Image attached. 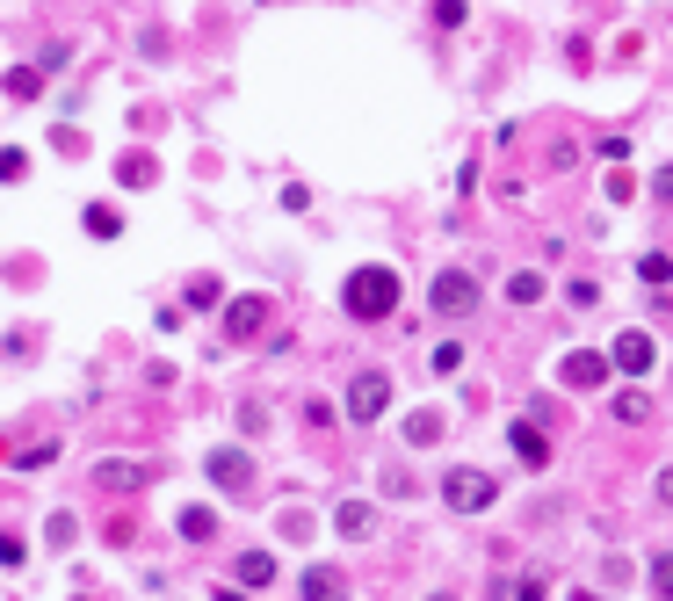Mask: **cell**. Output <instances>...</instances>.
Wrapping results in <instances>:
<instances>
[{
  "instance_id": "obj_28",
  "label": "cell",
  "mask_w": 673,
  "mask_h": 601,
  "mask_svg": "<svg viewBox=\"0 0 673 601\" xmlns=\"http://www.w3.org/2000/svg\"><path fill=\"white\" fill-rule=\"evenodd\" d=\"M0 565H22V536H0Z\"/></svg>"
},
{
  "instance_id": "obj_13",
  "label": "cell",
  "mask_w": 673,
  "mask_h": 601,
  "mask_svg": "<svg viewBox=\"0 0 673 601\" xmlns=\"http://www.w3.org/2000/svg\"><path fill=\"white\" fill-rule=\"evenodd\" d=\"M239 587H275V551H239Z\"/></svg>"
},
{
  "instance_id": "obj_1",
  "label": "cell",
  "mask_w": 673,
  "mask_h": 601,
  "mask_svg": "<svg viewBox=\"0 0 673 601\" xmlns=\"http://www.w3.org/2000/svg\"><path fill=\"white\" fill-rule=\"evenodd\" d=\"M341 305H348V319H362V326L391 319V312H399V276H391L384 261H362L355 276L341 283Z\"/></svg>"
},
{
  "instance_id": "obj_27",
  "label": "cell",
  "mask_w": 673,
  "mask_h": 601,
  "mask_svg": "<svg viewBox=\"0 0 673 601\" xmlns=\"http://www.w3.org/2000/svg\"><path fill=\"white\" fill-rule=\"evenodd\" d=\"M565 305H572V312H594V305H601V290H594V283H572V290H565Z\"/></svg>"
},
{
  "instance_id": "obj_17",
  "label": "cell",
  "mask_w": 673,
  "mask_h": 601,
  "mask_svg": "<svg viewBox=\"0 0 673 601\" xmlns=\"http://www.w3.org/2000/svg\"><path fill=\"white\" fill-rule=\"evenodd\" d=\"M80 225L95 232V239H116V232H124V218H116L109 203H87V218H80Z\"/></svg>"
},
{
  "instance_id": "obj_31",
  "label": "cell",
  "mask_w": 673,
  "mask_h": 601,
  "mask_svg": "<svg viewBox=\"0 0 673 601\" xmlns=\"http://www.w3.org/2000/svg\"><path fill=\"white\" fill-rule=\"evenodd\" d=\"M659 500H666V507H673V464H666V471H659Z\"/></svg>"
},
{
  "instance_id": "obj_12",
  "label": "cell",
  "mask_w": 673,
  "mask_h": 601,
  "mask_svg": "<svg viewBox=\"0 0 673 601\" xmlns=\"http://www.w3.org/2000/svg\"><path fill=\"white\" fill-rule=\"evenodd\" d=\"M304 601H348V580L333 573V565H312V573H304Z\"/></svg>"
},
{
  "instance_id": "obj_20",
  "label": "cell",
  "mask_w": 673,
  "mask_h": 601,
  "mask_svg": "<svg viewBox=\"0 0 673 601\" xmlns=\"http://www.w3.org/2000/svg\"><path fill=\"white\" fill-rule=\"evenodd\" d=\"M37 87H44V73H37V66H15V73H8V95H15V102H29Z\"/></svg>"
},
{
  "instance_id": "obj_14",
  "label": "cell",
  "mask_w": 673,
  "mask_h": 601,
  "mask_svg": "<svg viewBox=\"0 0 673 601\" xmlns=\"http://www.w3.org/2000/svg\"><path fill=\"white\" fill-rule=\"evenodd\" d=\"M181 536H189V544H210V536H218V515H210V507H181Z\"/></svg>"
},
{
  "instance_id": "obj_6",
  "label": "cell",
  "mask_w": 673,
  "mask_h": 601,
  "mask_svg": "<svg viewBox=\"0 0 673 601\" xmlns=\"http://www.w3.org/2000/svg\"><path fill=\"white\" fill-rule=\"evenodd\" d=\"M203 471L218 478L225 493H247V486H254V464H247V449H210V457H203Z\"/></svg>"
},
{
  "instance_id": "obj_4",
  "label": "cell",
  "mask_w": 673,
  "mask_h": 601,
  "mask_svg": "<svg viewBox=\"0 0 673 601\" xmlns=\"http://www.w3.org/2000/svg\"><path fill=\"white\" fill-rule=\"evenodd\" d=\"M391 406V377L384 370H362L355 384H348V420H377Z\"/></svg>"
},
{
  "instance_id": "obj_3",
  "label": "cell",
  "mask_w": 673,
  "mask_h": 601,
  "mask_svg": "<svg viewBox=\"0 0 673 601\" xmlns=\"http://www.w3.org/2000/svg\"><path fill=\"white\" fill-rule=\"evenodd\" d=\"M427 305H435L442 319H471L478 312V276L471 268H442V276L427 283Z\"/></svg>"
},
{
  "instance_id": "obj_18",
  "label": "cell",
  "mask_w": 673,
  "mask_h": 601,
  "mask_svg": "<svg viewBox=\"0 0 673 601\" xmlns=\"http://www.w3.org/2000/svg\"><path fill=\"white\" fill-rule=\"evenodd\" d=\"M616 420H623V428H645V420H652V399H645V392H623V399H616Z\"/></svg>"
},
{
  "instance_id": "obj_19",
  "label": "cell",
  "mask_w": 673,
  "mask_h": 601,
  "mask_svg": "<svg viewBox=\"0 0 673 601\" xmlns=\"http://www.w3.org/2000/svg\"><path fill=\"white\" fill-rule=\"evenodd\" d=\"M507 297H514V305H536V297H543V276H536V268H522V276L507 283Z\"/></svg>"
},
{
  "instance_id": "obj_24",
  "label": "cell",
  "mask_w": 673,
  "mask_h": 601,
  "mask_svg": "<svg viewBox=\"0 0 673 601\" xmlns=\"http://www.w3.org/2000/svg\"><path fill=\"white\" fill-rule=\"evenodd\" d=\"M22 174H29V153H22V145H8V153H0V182H22Z\"/></svg>"
},
{
  "instance_id": "obj_32",
  "label": "cell",
  "mask_w": 673,
  "mask_h": 601,
  "mask_svg": "<svg viewBox=\"0 0 673 601\" xmlns=\"http://www.w3.org/2000/svg\"><path fill=\"white\" fill-rule=\"evenodd\" d=\"M572 601H601V594H572Z\"/></svg>"
},
{
  "instance_id": "obj_7",
  "label": "cell",
  "mask_w": 673,
  "mask_h": 601,
  "mask_svg": "<svg viewBox=\"0 0 673 601\" xmlns=\"http://www.w3.org/2000/svg\"><path fill=\"white\" fill-rule=\"evenodd\" d=\"M558 377L572 384V392H594V384H608V355H594V348H572L565 363H558Z\"/></svg>"
},
{
  "instance_id": "obj_25",
  "label": "cell",
  "mask_w": 673,
  "mask_h": 601,
  "mask_svg": "<svg viewBox=\"0 0 673 601\" xmlns=\"http://www.w3.org/2000/svg\"><path fill=\"white\" fill-rule=\"evenodd\" d=\"M44 536H51V551H73V536H80V529H73V515H51Z\"/></svg>"
},
{
  "instance_id": "obj_9",
  "label": "cell",
  "mask_w": 673,
  "mask_h": 601,
  "mask_svg": "<svg viewBox=\"0 0 673 601\" xmlns=\"http://www.w3.org/2000/svg\"><path fill=\"white\" fill-rule=\"evenodd\" d=\"M145 478H152V471H145V464H131V457H109V464H95V486H102V493H138Z\"/></svg>"
},
{
  "instance_id": "obj_11",
  "label": "cell",
  "mask_w": 673,
  "mask_h": 601,
  "mask_svg": "<svg viewBox=\"0 0 673 601\" xmlns=\"http://www.w3.org/2000/svg\"><path fill=\"white\" fill-rule=\"evenodd\" d=\"M507 442H514V457H522V464H550V442H543V428H529V420H514V428H507Z\"/></svg>"
},
{
  "instance_id": "obj_21",
  "label": "cell",
  "mask_w": 673,
  "mask_h": 601,
  "mask_svg": "<svg viewBox=\"0 0 673 601\" xmlns=\"http://www.w3.org/2000/svg\"><path fill=\"white\" fill-rule=\"evenodd\" d=\"M218 297H225V283H218V276H196V283H189V305H196V312H210Z\"/></svg>"
},
{
  "instance_id": "obj_30",
  "label": "cell",
  "mask_w": 673,
  "mask_h": 601,
  "mask_svg": "<svg viewBox=\"0 0 673 601\" xmlns=\"http://www.w3.org/2000/svg\"><path fill=\"white\" fill-rule=\"evenodd\" d=\"M652 196H659V203H673V167H659V182H652Z\"/></svg>"
},
{
  "instance_id": "obj_10",
  "label": "cell",
  "mask_w": 673,
  "mask_h": 601,
  "mask_svg": "<svg viewBox=\"0 0 673 601\" xmlns=\"http://www.w3.org/2000/svg\"><path fill=\"white\" fill-rule=\"evenodd\" d=\"M333 529H341L348 544H362V536L377 529V507H370V500H341V507H333Z\"/></svg>"
},
{
  "instance_id": "obj_26",
  "label": "cell",
  "mask_w": 673,
  "mask_h": 601,
  "mask_svg": "<svg viewBox=\"0 0 673 601\" xmlns=\"http://www.w3.org/2000/svg\"><path fill=\"white\" fill-rule=\"evenodd\" d=\"M652 587L673 601V551H659V558H652Z\"/></svg>"
},
{
  "instance_id": "obj_2",
  "label": "cell",
  "mask_w": 673,
  "mask_h": 601,
  "mask_svg": "<svg viewBox=\"0 0 673 601\" xmlns=\"http://www.w3.org/2000/svg\"><path fill=\"white\" fill-rule=\"evenodd\" d=\"M442 500L456 507V515H485V507L500 500V478H493V471H478V464H456V471L442 478Z\"/></svg>"
},
{
  "instance_id": "obj_22",
  "label": "cell",
  "mask_w": 673,
  "mask_h": 601,
  "mask_svg": "<svg viewBox=\"0 0 673 601\" xmlns=\"http://www.w3.org/2000/svg\"><path fill=\"white\" fill-rule=\"evenodd\" d=\"M427 363H435V377H456V370H464V348H456V341H442L435 355H427Z\"/></svg>"
},
{
  "instance_id": "obj_16",
  "label": "cell",
  "mask_w": 673,
  "mask_h": 601,
  "mask_svg": "<svg viewBox=\"0 0 673 601\" xmlns=\"http://www.w3.org/2000/svg\"><path fill=\"white\" fill-rule=\"evenodd\" d=\"M406 442H413V449L442 442V413H406Z\"/></svg>"
},
{
  "instance_id": "obj_15",
  "label": "cell",
  "mask_w": 673,
  "mask_h": 601,
  "mask_svg": "<svg viewBox=\"0 0 673 601\" xmlns=\"http://www.w3.org/2000/svg\"><path fill=\"white\" fill-rule=\"evenodd\" d=\"M152 174H160V167H152L145 153H124V160H116V182H124V189H145Z\"/></svg>"
},
{
  "instance_id": "obj_8",
  "label": "cell",
  "mask_w": 673,
  "mask_h": 601,
  "mask_svg": "<svg viewBox=\"0 0 673 601\" xmlns=\"http://www.w3.org/2000/svg\"><path fill=\"white\" fill-rule=\"evenodd\" d=\"M608 363H616L623 377H645L659 355H652V334H616V348H608Z\"/></svg>"
},
{
  "instance_id": "obj_5",
  "label": "cell",
  "mask_w": 673,
  "mask_h": 601,
  "mask_svg": "<svg viewBox=\"0 0 673 601\" xmlns=\"http://www.w3.org/2000/svg\"><path fill=\"white\" fill-rule=\"evenodd\" d=\"M261 326H268V297L261 290H247V297H232V305H225V334L232 341H254Z\"/></svg>"
},
{
  "instance_id": "obj_23",
  "label": "cell",
  "mask_w": 673,
  "mask_h": 601,
  "mask_svg": "<svg viewBox=\"0 0 673 601\" xmlns=\"http://www.w3.org/2000/svg\"><path fill=\"white\" fill-rule=\"evenodd\" d=\"M637 276H645V283H673V254H645V261H637Z\"/></svg>"
},
{
  "instance_id": "obj_29",
  "label": "cell",
  "mask_w": 673,
  "mask_h": 601,
  "mask_svg": "<svg viewBox=\"0 0 673 601\" xmlns=\"http://www.w3.org/2000/svg\"><path fill=\"white\" fill-rule=\"evenodd\" d=\"M543 594H550L543 580H522V587H514V601H543Z\"/></svg>"
}]
</instances>
